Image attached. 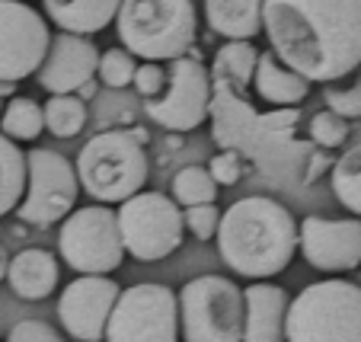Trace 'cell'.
Masks as SVG:
<instances>
[{
    "label": "cell",
    "instance_id": "cell-1",
    "mask_svg": "<svg viewBox=\"0 0 361 342\" xmlns=\"http://www.w3.org/2000/svg\"><path fill=\"white\" fill-rule=\"evenodd\" d=\"M275 58L307 83H333L361 68V0H262Z\"/></svg>",
    "mask_w": 361,
    "mask_h": 342
},
{
    "label": "cell",
    "instance_id": "cell-2",
    "mask_svg": "<svg viewBox=\"0 0 361 342\" xmlns=\"http://www.w3.org/2000/svg\"><path fill=\"white\" fill-rule=\"evenodd\" d=\"M218 253L243 279H272L298 253V221L281 202L246 195L221 212Z\"/></svg>",
    "mask_w": 361,
    "mask_h": 342
},
{
    "label": "cell",
    "instance_id": "cell-3",
    "mask_svg": "<svg viewBox=\"0 0 361 342\" xmlns=\"http://www.w3.org/2000/svg\"><path fill=\"white\" fill-rule=\"evenodd\" d=\"M116 26L131 58L176 61L195 42V7L192 0H122Z\"/></svg>",
    "mask_w": 361,
    "mask_h": 342
},
{
    "label": "cell",
    "instance_id": "cell-4",
    "mask_svg": "<svg viewBox=\"0 0 361 342\" xmlns=\"http://www.w3.org/2000/svg\"><path fill=\"white\" fill-rule=\"evenodd\" d=\"M285 342H361V285L345 279L307 285L288 304Z\"/></svg>",
    "mask_w": 361,
    "mask_h": 342
},
{
    "label": "cell",
    "instance_id": "cell-5",
    "mask_svg": "<svg viewBox=\"0 0 361 342\" xmlns=\"http://www.w3.org/2000/svg\"><path fill=\"white\" fill-rule=\"evenodd\" d=\"M74 170L90 199L122 205L147 183V154L131 131H102L80 147Z\"/></svg>",
    "mask_w": 361,
    "mask_h": 342
},
{
    "label": "cell",
    "instance_id": "cell-6",
    "mask_svg": "<svg viewBox=\"0 0 361 342\" xmlns=\"http://www.w3.org/2000/svg\"><path fill=\"white\" fill-rule=\"evenodd\" d=\"M183 342H243V288L224 275H198L176 295Z\"/></svg>",
    "mask_w": 361,
    "mask_h": 342
},
{
    "label": "cell",
    "instance_id": "cell-7",
    "mask_svg": "<svg viewBox=\"0 0 361 342\" xmlns=\"http://www.w3.org/2000/svg\"><path fill=\"white\" fill-rule=\"evenodd\" d=\"M58 253L77 275H109L122 266L125 247L109 205L74 208L58 233Z\"/></svg>",
    "mask_w": 361,
    "mask_h": 342
},
{
    "label": "cell",
    "instance_id": "cell-8",
    "mask_svg": "<svg viewBox=\"0 0 361 342\" xmlns=\"http://www.w3.org/2000/svg\"><path fill=\"white\" fill-rule=\"evenodd\" d=\"M125 253L141 262H157L183 243V208L160 192H137L116 212Z\"/></svg>",
    "mask_w": 361,
    "mask_h": 342
},
{
    "label": "cell",
    "instance_id": "cell-9",
    "mask_svg": "<svg viewBox=\"0 0 361 342\" xmlns=\"http://www.w3.org/2000/svg\"><path fill=\"white\" fill-rule=\"evenodd\" d=\"M106 342H179L176 291L157 281L125 288L106 323Z\"/></svg>",
    "mask_w": 361,
    "mask_h": 342
},
{
    "label": "cell",
    "instance_id": "cell-10",
    "mask_svg": "<svg viewBox=\"0 0 361 342\" xmlns=\"http://www.w3.org/2000/svg\"><path fill=\"white\" fill-rule=\"evenodd\" d=\"M77 192H80V183H77L74 164L58 151L32 147L26 154V192L16 205V214L23 224L51 227L74 212Z\"/></svg>",
    "mask_w": 361,
    "mask_h": 342
},
{
    "label": "cell",
    "instance_id": "cell-11",
    "mask_svg": "<svg viewBox=\"0 0 361 342\" xmlns=\"http://www.w3.org/2000/svg\"><path fill=\"white\" fill-rule=\"evenodd\" d=\"M147 116L170 131H192L212 112V77L202 61L176 58L166 68V90L144 103Z\"/></svg>",
    "mask_w": 361,
    "mask_h": 342
},
{
    "label": "cell",
    "instance_id": "cell-12",
    "mask_svg": "<svg viewBox=\"0 0 361 342\" xmlns=\"http://www.w3.org/2000/svg\"><path fill=\"white\" fill-rule=\"evenodd\" d=\"M51 32L23 0H0V83H20L42 68Z\"/></svg>",
    "mask_w": 361,
    "mask_h": 342
},
{
    "label": "cell",
    "instance_id": "cell-13",
    "mask_svg": "<svg viewBox=\"0 0 361 342\" xmlns=\"http://www.w3.org/2000/svg\"><path fill=\"white\" fill-rule=\"evenodd\" d=\"M122 288L109 275H77L58 298V320L77 342H102Z\"/></svg>",
    "mask_w": 361,
    "mask_h": 342
},
{
    "label": "cell",
    "instance_id": "cell-14",
    "mask_svg": "<svg viewBox=\"0 0 361 342\" xmlns=\"http://www.w3.org/2000/svg\"><path fill=\"white\" fill-rule=\"evenodd\" d=\"M298 250L317 272H352L361 266V218H304Z\"/></svg>",
    "mask_w": 361,
    "mask_h": 342
},
{
    "label": "cell",
    "instance_id": "cell-15",
    "mask_svg": "<svg viewBox=\"0 0 361 342\" xmlns=\"http://www.w3.org/2000/svg\"><path fill=\"white\" fill-rule=\"evenodd\" d=\"M96 68H99V48L87 35L61 32L51 39L35 77H39V87L51 96H74L83 83L96 77Z\"/></svg>",
    "mask_w": 361,
    "mask_h": 342
},
{
    "label": "cell",
    "instance_id": "cell-16",
    "mask_svg": "<svg viewBox=\"0 0 361 342\" xmlns=\"http://www.w3.org/2000/svg\"><path fill=\"white\" fill-rule=\"evenodd\" d=\"M288 291L281 285L256 281L243 288V342H285Z\"/></svg>",
    "mask_w": 361,
    "mask_h": 342
},
{
    "label": "cell",
    "instance_id": "cell-17",
    "mask_svg": "<svg viewBox=\"0 0 361 342\" xmlns=\"http://www.w3.org/2000/svg\"><path fill=\"white\" fill-rule=\"evenodd\" d=\"M58 279H61V266H58L55 253H48V250L29 247L10 256L7 281L13 288V295L23 301H45L55 291Z\"/></svg>",
    "mask_w": 361,
    "mask_h": 342
},
{
    "label": "cell",
    "instance_id": "cell-18",
    "mask_svg": "<svg viewBox=\"0 0 361 342\" xmlns=\"http://www.w3.org/2000/svg\"><path fill=\"white\" fill-rule=\"evenodd\" d=\"M48 20L61 32L71 35H93L116 20L122 0H42Z\"/></svg>",
    "mask_w": 361,
    "mask_h": 342
},
{
    "label": "cell",
    "instance_id": "cell-19",
    "mask_svg": "<svg viewBox=\"0 0 361 342\" xmlns=\"http://www.w3.org/2000/svg\"><path fill=\"white\" fill-rule=\"evenodd\" d=\"M252 90L259 93V99L272 106H298L307 99L310 93V83L300 74H294L288 64H281L275 58V51H262L256 58V71H252Z\"/></svg>",
    "mask_w": 361,
    "mask_h": 342
},
{
    "label": "cell",
    "instance_id": "cell-20",
    "mask_svg": "<svg viewBox=\"0 0 361 342\" xmlns=\"http://www.w3.org/2000/svg\"><path fill=\"white\" fill-rule=\"evenodd\" d=\"M204 20L227 42H250L262 29V0H204Z\"/></svg>",
    "mask_w": 361,
    "mask_h": 342
},
{
    "label": "cell",
    "instance_id": "cell-21",
    "mask_svg": "<svg viewBox=\"0 0 361 342\" xmlns=\"http://www.w3.org/2000/svg\"><path fill=\"white\" fill-rule=\"evenodd\" d=\"M256 58L259 51L250 42H227L214 55L212 64V83H233L237 90H246L252 83V71H256Z\"/></svg>",
    "mask_w": 361,
    "mask_h": 342
},
{
    "label": "cell",
    "instance_id": "cell-22",
    "mask_svg": "<svg viewBox=\"0 0 361 342\" xmlns=\"http://www.w3.org/2000/svg\"><path fill=\"white\" fill-rule=\"evenodd\" d=\"M26 192V154L0 135V218L16 212Z\"/></svg>",
    "mask_w": 361,
    "mask_h": 342
},
{
    "label": "cell",
    "instance_id": "cell-23",
    "mask_svg": "<svg viewBox=\"0 0 361 342\" xmlns=\"http://www.w3.org/2000/svg\"><path fill=\"white\" fill-rule=\"evenodd\" d=\"M45 131V116H42V106L29 96H13L4 112H0V135L10 138V141H35V138Z\"/></svg>",
    "mask_w": 361,
    "mask_h": 342
},
{
    "label": "cell",
    "instance_id": "cell-24",
    "mask_svg": "<svg viewBox=\"0 0 361 342\" xmlns=\"http://www.w3.org/2000/svg\"><path fill=\"white\" fill-rule=\"evenodd\" d=\"M214 199H218V183L204 166H183L173 176V202L176 205L183 208L214 205Z\"/></svg>",
    "mask_w": 361,
    "mask_h": 342
},
{
    "label": "cell",
    "instance_id": "cell-25",
    "mask_svg": "<svg viewBox=\"0 0 361 342\" xmlns=\"http://www.w3.org/2000/svg\"><path fill=\"white\" fill-rule=\"evenodd\" d=\"M333 192L336 199L361 218V144L348 147L333 166Z\"/></svg>",
    "mask_w": 361,
    "mask_h": 342
},
{
    "label": "cell",
    "instance_id": "cell-26",
    "mask_svg": "<svg viewBox=\"0 0 361 342\" xmlns=\"http://www.w3.org/2000/svg\"><path fill=\"white\" fill-rule=\"evenodd\" d=\"M42 116H45V128L55 138H74L87 125V106L77 96H51L42 106Z\"/></svg>",
    "mask_w": 361,
    "mask_h": 342
},
{
    "label": "cell",
    "instance_id": "cell-27",
    "mask_svg": "<svg viewBox=\"0 0 361 342\" xmlns=\"http://www.w3.org/2000/svg\"><path fill=\"white\" fill-rule=\"evenodd\" d=\"M323 99L326 109L336 112L339 118H361V68L352 71L348 77L333 83H323Z\"/></svg>",
    "mask_w": 361,
    "mask_h": 342
},
{
    "label": "cell",
    "instance_id": "cell-28",
    "mask_svg": "<svg viewBox=\"0 0 361 342\" xmlns=\"http://www.w3.org/2000/svg\"><path fill=\"white\" fill-rule=\"evenodd\" d=\"M135 71H137V64L125 48H109V51H102L99 55V68H96V74H99V80L106 83V87L122 90L135 80Z\"/></svg>",
    "mask_w": 361,
    "mask_h": 342
},
{
    "label": "cell",
    "instance_id": "cell-29",
    "mask_svg": "<svg viewBox=\"0 0 361 342\" xmlns=\"http://www.w3.org/2000/svg\"><path fill=\"white\" fill-rule=\"evenodd\" d=\"M310 138H314L320 147H339V144H345V138H348V122L339 118L336 112L323 109L310 118Z\"/></svg>",
    "mask_w": 361,
    "mask_h": 342
},
{
    "label": "cell",
    "instance_id": "cell-30",
    "mask_svg": "<svg viewBox=\"0 0 361 342\" xmlns=\"http://www.w3.org/2000/svg\"><path fill=\"white\" fill-rule=\"evenodd\" d=\"M183 224H185V231H189L195 240H212L214 233H218V224H221V208L218 205L185 208V212H183Z\"/></svg>",
    "mask_w": 361,
    "mask_h": 342
},
{
    "label": "cell",
    "instance_id": "cell-31",
    "mask_svg": "<svg viewBox=\"0 0 361 342\" xmlns=\"http://www.w3.org/2000/svg\"><path fill=\"white\" fill-rule=\"evenodd\" d=\"M4 342H64V339H61V333L45 320H20L7 333Z\"/></svg>",
    "mask_w": 361,
    "mask_h": 342
},
{
    "label": "cell",
    "instance_id": "cell-32",
    "mask_svg": "<svg viewBox=\"0 0 361 342\" xmlns=\"http://www.w3.org/2000/svg\"><path fill=\"white\" fill-rule=\"evenodd\" d=\"M131 83H135V90L144 99H157L166 90V68H160V64H154V61H144L141 68L135 71V80Z\"/></svg>",
    "mask_w": 361,
    "mask_h": 342
},
{
    "label": "cell",
    "instance_id": "cell-33",
    "mask_svg": "<svg viewBox=\"0 0 361 342\" xmlns=\"http://www.w3.org/2000/svg\"><path fill=\"white\" fill-rule=\"evenodd\" d=\"M204 170L212 173V179L218 185H233V183H240V173H243V166H240L237 154L224 151V154H218V157H212V164L204 166Z\"/></svg>",
    "mask_w": 361,
    "mask_h": 342
},
{
    "label": "cell",
    "instance_id": "cell-34",
    "mask_svg": "<svg viewBox=\"0 0 361 342\" xmlns=\"http://www.w3.org/2000/svg\"><path fill=\"white\" fill-rule=\"evenodd\" d=\"M7 269H10V253L0 247V281L7 279Z\"/></svg>",
    "mask_w": 361,
    "mask_h": 342
},
{
    "label": "cell",
    "instance_id": "cell-35",
    "mask_svg": "<svg viewBox=\"0 0 361 342\" xmlns=\"http://www.w3.org/2000/svg\"><path fill=\"white\" fill-rule=\"evenodd\" d=\"M77 93H80V96H77V99H90V96H93V93H96L93 80H90V83H83V87H80V90H77Z\"/></svg>",
    "mask_w": 361,
    "mask_h": 342
},
{
    "label": "cell",
    "instance_id": "cell-36",
    "mask_svg": "<svg viewBox=\"0 0 361 342\" xmlns=\"http://www.w3.org/2000/svg\"><path fill=\"white\" fill-rule=\"evenodd\" d=\"M13 93V83H0V112H4V96Z\"/></svg>",
    "mask_w": 361,
    "mask_h": 342
}]
</instances>
